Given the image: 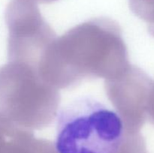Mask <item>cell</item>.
Returning a JSON list of instances; mask_svg holds the SVG:
<instances>
[{"mask_svg": "<svg viewBox=\"0 0 154 153\" xmlns=\"http://www.w3.org/2000/svg\"><path fill=\"white\" fill-rule=\"evenodd\" d=\"M130 64L119 24L96 17L57 38L42 56L41 77L57 88H69L87 80L115 76Z\"/></svg>", "mask_w": 154, "mask_h": 153, "instance_id": "cell-1", "label": "cell"}, {"mask_svg": "<svg viewBox=\"0 0 154 153\" xmlns=\"http://www.w3.org/2000/svg\"><path fill=\"white\" fill-rule=\"evenodd\" d=\"M58 88L45 82L37 68L8 62L0 67V128L32 132L49 126L58 113Z\"/></svg>", "mask_w": 154, "mask_h": 153, "instance_id": "cell-2", "label": "cell"}, {"mask_svg": "<svg viewBox=\"0 0 154 153\" xmlns=\"http://www.w3.org/2000/svg\"><path fill=\"white\" fill-rule=\"evenodd\" d=\"M57 116L56 153H119L126 135L123 122L94 98H77Z\"/></svg>", "mask_w": 154, "mask_h": 153, "instance_id": "cell-3", "label": "cell"}, {"mask_svg": "<svg viewBox=\"0 0 154 153\" xmlns=\"http://www.w3.org/2000/svg\"><path fill=\"white\" fill-rule=\"evenodd\" d=\"M8 28V62L38 67V64L57 34L45 21L35 2L11 0L5 13Z\"/></svg>", "mask_w": 154, "mask_h": 153, "instance_id": "cell-4", "label": "cell"}, {"mask_svg": "<svg viewBox=\"0 0 154 153\" xmlns=\"http://www.w3.org/2000/svg\"><path fill=\"white\" fill-rule=\"evenodd\" d=\"M153 80L141 68L129 64L115 76L105 80V90L125 130L140 133L147 119V104Z\"/></svg>", "mask_w": 154, "mask_h": 153, "instance_id": "cell-5", "label": "cell"}, {"mask_svg": "<svg viewBox=\"0 0 154 153\" xmlns=\"http://www.w3.org/2000/svg\"><path fill=\"white\" fill-rule=\"evenodd\" d=\"M147 118H148L149 121L154 124V81H153L150 87L147 99Z\"/></svg>", "mask_w": 154, "mask_h": 153, "instance_id": "cell-6", "label": "cell"}, {"mask_svg": "<svg viewBox=\"0 0 154 153\" xmlns=\"http://www.w3.org/2000/svg\"><path fill=\"white\" fill-rule=\"evenodd\" d=\"M31 1L34 2H38V3H42V4H49V3L54 2H57L58 0H31Z\"/></svg>", "mask_w": 154, "mask_h": 153, "instance_id": "cell-7", "label": "cell"}]
</instances>
